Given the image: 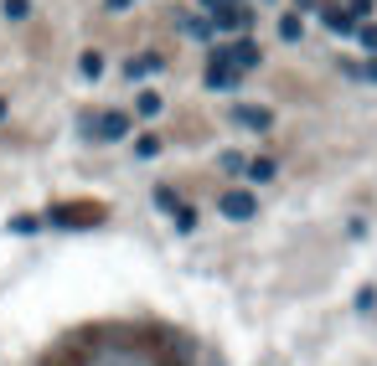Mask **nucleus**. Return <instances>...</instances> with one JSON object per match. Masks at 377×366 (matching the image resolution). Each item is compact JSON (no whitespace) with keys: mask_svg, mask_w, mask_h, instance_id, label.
Returning a JSON list of instances; mask_svg holds the SVG:
<instances>
[{"mask_svg":"<svg viewBox=\"0 0 377 366\" xmlns=\"http://www.w3.org/2000/svg\"><path fill=\"white\" fill-rule=\"evenodd\" d=\"M77 366H171V361L140 341H124V335H98V341H88Z\"/></svg>","mask_w":377,"mask_h":366,"instance_id":"nucleus-1","label":"nucleus"},{"mask_svg":"<svg viewBox=\"0 0 377 366\" xmlns=\"http://www.w3.org/2000/svg\"><path fill=\"white\" fill-rule=\"evenodd\" d=\"M103 206L83 201V206H52V227H88V222H98Z\"/></svg>","mask_w":377,"mask_h":366,"instance_id":"nucleus-2","label":"nucleus"},{"mask_svg":"<svg viewBox=\"0 0 377 366\" xmlns=\"http://www.w3.org/2000/svg\"><path fill=\"white\" fill-rule=\"evenodd\" d=\"M217 57H223L232 73H249V68H258V47H253V42H232V47H217Z\"/></svg>","mask_w":377,"mask_h":366,"instance_id":"nucleus-3","label":"nucleus"},{"mask_svg":"<svg viewBox=\"0 0 377 366\" xmlns=\"http://www.w3.org/2000/svg\"><path fill=\"white\" fill-rule=\"evenodd\" d=\"M217 206H223V217H232V222H249V217L258 212V201H253L249 191H228V196H223Z\"/></svg>","mask_w":377,"mask_h":366,"instance_id":"nucleus-4","label":"nucleus"},{"mask_svg":"<svg viewBox=\"0 0 377 366\" xmlns=\"http://www.w3.org/2000/svg\"><path fill=\"white\" fill-rule=\"evenodd\" d=\"M212 21H217V31H249L253 10H243V6H223V10H212Z\"/></svg>","mask_w":377,"mask_h":366,"instance_id":"nucleus-5","label":"nucleus"},{"mask_svg":"<svg viewBox=\"0 0 377 366\" xmlns=\"http://www.w3.org/2000/svg\"><path fill=\"white\" fill-rule=\"evenodd\" d=\"M124 129H129V119H124V114H98V119L88 124V135H98V139H119Z\"/></svg>","mask_w":377,"mask_h":366,"instance_id":"nucleus-6","label":"nucleus"},{"mask_svg":"<svg viewBox=\"0 0 377 366\" xmlns=\"http://www.w3.org/2000/svg\"><path fill=\"white\" fill-rule=\"evenodd\" d=\"M207 83H212V88H232V83H238V73H232L223 57H212V62H207Z\"/></svg>","mask_w":377,"mask_h":366,"instance_id":"nucleus-7","label":"nucleus"},{"mask_svg":"<svg viewBox=\"0 0 377 366\" xmlns=\"http://www.w3.org/2000/svg\"><path fill=\"white\" fill-rule=\"evenodd\" d=\"M232 119H238L243 129H269V114H264V109H238Z\"/></svg>","mask_w":377,"mask_h":366,"instance_id":"nucleus-8","label":"nucleus"},{"mask_svg":"<svg viewBox=\"0 0 377 366\" xmlns=\"http://www.w3.org/2000/svg\"><path fill=\"white\" fill-rule=\"evenodd\" d=\"M326 26H331V31H341V36H346V31H352V26H357V21H352V16H346V10H341V6H331V10H326Z\"/></svg>","mask_w":377,"mask_h":366,"instance_id":"nucleus-9","label":"nucleus"},{"mask_svg":"<svg viewBox=\"0 0 377 366\" xmlns=\"http://www.w3.org/2000/svg\"><path fill=\"white\" fill-rule=\"evenodd\" d=\"M155 68H161V57H155V52H145V57L129 62V77H145V73H155Z\"/></svg>","mask_w":377,"mask_h":366,"instance_id":"nucleus-10","label":"nucleus"},{"mask_svg":"<svg viewBox=\"0 0 377 366\" xmlns=\"http://www.w3.org/2000/svg\"><path fill=\"white\" fill-rule=\"evenodd\" d=\"M243 171H249L253 181H269V176H274V160H249Z\"/></svg>","mask_w":377,"mask_h":366,"instance_id":"nucleus-11","label":"nucleus"},{"mask_svg":"<svg viewBox=\"0 0 377 366\" xmlns=\"http://www.w3.org/2000/svg\"><path fill=\"white\" fill-rule=\"evenodd\" d=\"M279 36H284V42H300V16H284L279 21Z\"/></svg>","mask_w":377,"mask_h":366,"instance_id":"nucleus-12","label":"nucleus"},{"mask_svg":"<svg viewBox=\"0 0 377 366\" xmlns=\"http://www.w3.org/2000/svg\"><path fill=\"white\" fill-rule=\"evenodd\" d=\"M83 73H88V77L103 73V57H98V52H83Z\"/></svg>","mask_w":377,"mask_h":366,"instance_id":"nucleus-13","label":"nucleus"},{"mask_svg":"<svg viewBox=\"0 0 377 366\" xmlns=\"http://www.w3.org/2000/svg\"><path fill=\"white\" fill-rule=\"evenodd\" d=\"M140 114H145V119H150V114H161V98H155V93H140Z\"/></svg>","mask_w":377,"mask_h":366,"instance_id":"nucleus-14","label":"nucleus"},{"mask_svg":"<svg viewBox=\"0 0 377 366\" xmlns=\"http://www.w3.org/2000/svg\"><path fill=\"white\" fill-rule=\"evenodd\" d=\"M243 165H249V160H243V155H223V171H228V176H238Z\"/></svg>","mask_w":377,"mask_h":366,"instance_id":"nucleus-15","label":"nucleus"},{"mask_svg":"<svg viewBox=\"0 0 377 366\" xmlns=\"http://www.w3.org/2000/svg\"><path fill=\"white\" fill-rule=\"evenodd\" d=\"M362 47H372V52H377V26H362Z\"/></svg>","mask_w":377,"mask_h":366,"instance_id":"nucleus-16","label":"nucleus"},{"mask_svg":"<svg viewBox=\"0 0 377 366\" xmlns=\"http://www.w3.org/2000/svg\"><path fill=\"white\" fill-rule=\"evenodd\" d=\"M202 6H207V10H223V6H232V0H202Z\"/></svg>","mask_w":377,"mask_h":366,"instance_id":"nucleus-17","label":"nucleus"},{"mask_svg":"<svg viewBox=\"0 0 377 366\" xmlns=\"http://www.w3.org/2000/svg\"><path fill=\"white\" fill-rule=\"evenodd\" d=\"M109 6H114V10H124V6H129V0H109Z\"/></svg>","mask_w":377,"mask_h":366,"instance_id":"nucleus-18","label":"nucleus"},{"mask_svg":"<svg viewBox=\"0 0 377 366\" xmlns=\"http://www.w3.org/2000/svg\"><path fill=\"white\" fill-rule=\"evenodd\" d=\"M0 119H6V103H0Z\"/></svg>","mask_w":377,"mask_h":366,"instance_id":"nucleus-19","label":"nucleus"}]
</instances>
